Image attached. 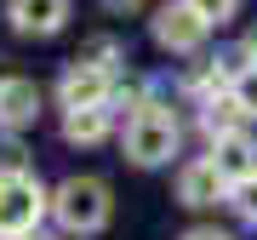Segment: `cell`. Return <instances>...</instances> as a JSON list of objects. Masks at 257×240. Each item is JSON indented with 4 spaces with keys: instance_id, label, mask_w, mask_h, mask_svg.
I'll list each match as a JSON object with an SVG mask.
<instances>
[{
    "instance_id": "6da1fadb",
    "label": "cell",
    "mask_w": 257,
    "mask_h": 240,
    "mask_svg": "<svg viewBox=\"0 0 257 240\" xmlns=\"http://www.w3.org/2000/svg\"><path fill=\"white\" fill-rule=\"evenodd\" d=\"M177 138H183L177 109H172V103H160V97H143V103H132V114H126L120 149H126L132 166H166V160L177 155Z\"/></svg>"
},
{
    "instance_id": "7a4b0ae2",
    "label": "cell",
    "mask_w": 257,
    "mask_h": 240,
    "mask_svg": "<svg viewBox=\"0 0 257 240\" xmlns=\"http://www.w3.org/2000/svg\"><path fill=\"white\" fill-rule=\"evenodd\" d=\"M52 217L63 223L69 234H97L103 223L114 217V194L103 177H63V183L52 189Z\"/></svg>"
},
{
    "instance_id": "3957f363",
    "label": "cell",
    "mask_w": 257,
    "mask_h": 240,
    "mask_svg": "<svg viewBox=\"0 0 257 240\" xmlns=\"http://www.w3.org/2000/svg\"><path fill=\"white\" fill-rule=\"evenodd\" d=\"M52 212V194L35 172H0V240H35L40 217Z\"/></svg>"
},
{
    "instance_id": "277c9868",
    "label": "cell",
    "mask_w": 257,
    "mask_h": 240,
    "mask_svg": "<svg viewBox=\"0 0 257 240\" xmlns=\"http://www.w3.org/2000/svg\"><path fill=\"white\" fill-rule=\"evenodd\" d=\"M149 35H155L160 52H200L211 23L189 6V0H166V6H155V18H149Z\"/></svg>"
},
{
    "instance_id": "5b68a950",
    "label": "cell",
    "mask_w": 257,
    "mask_h": 240,
    "mask_svg": "<svg viewBox=\"0 0 257 240\" xmlns=\"http://www.w3.org/2000/svg\"><path fill=\"white\" fill-rule=\"evenodd\" d=\"M120 92V74L114 69H97V63H74L63 69V80H57V103H63V114L74 109H103V103H114Z\"/></svg>"
},
{
    "instance_id": "8992f818",
    "label": "cell",
    "mask_w": 257,
    "mask_h": 240,
    "mask_svg": "<svg viewBox=\"0 0 257 240\" xmlns=\"http://www.w3.org/2000/svg\"><path fill=\"white\" fill-rule=\"evenodd\" d=\"M229 200V177H223L211 160H189L183 172H177V206H189V212H206V206Z\"/></svg>"
},
{
    "instance_id": "52a82bcc",
    "label": "cell",
    "mask_w": 257,
    "mask_h": 240,
    "mask_svg": "<svg viewBox=\"0 0 257 240\" xmlns=\"http://www.w3.org/2000/svg\"><path fill=\"white\" fill-rule=\"evenodd\" d=\"M40 120V86L29 80V74H6L0 80V132H23V126H35Z\"/></svg>"
},
{
    "instance_id": "ba28073f",
    "label": "cell",
    "mask_w": 257,
    "mask_h": 240,
    "mask_svg": "<svg viewBox=\"0 0 257 240\" xmlns=\"http://www.w3.org/2000/svg\"><path fill=\"white\" fill-rule=\"evenodd\" d=\"M6 18H12V29H18V35L46 40V35H57V29L69 23V0H12Z\"/></svg>"
},
{
    "instance_id": "9c48e42d",
    "label": "cell",
    "mask_w": 257,
    "mask_h": 240,
    "mask_svg": "<svg viewBox=\"0 0 257 240\" xmlns=\"http://www.w3.org/2000/svg\"><path fill=\"white\" fill-rule=\"evenodd\" d=\"M211 166H217L223 177H229V189L240 183V177H251L257 172V143H251V132H229V138H217L211 143Z\"/></svg>"
},
{
    "instance_id": "30bf717a",
    "label": "cell",
    "mask_w": 257,
    "mask_h": 240,
    "mask_svg": "<svg viewBox=\"0 0 257 240\" xmlns=\"http://www.w3.org/2000/svg\"><path fill=\"white\" fill-rule=\"evenodd\" d=\"M109 126H114V103H103V109H74V114H63V138L69 143H103L109 138Z\"/></svg>"
},
{
    "instance_id": "8fae6325",
    "label": "cell",
    "mask_w": 257,
    "mask_h": 240,
    "mask_svg": "<svg viewBox=\"0 0 257 240\" xmlns=\"http://www.w3.org/2000/svg\"><path fill=\"white\" fill-rule=\"evenodd\" d=\"M240 120H246V114H240L229 97H217V103L200 109V132H206V143H217V138H229V132H240Z\"/></svg>"
},
{
    "instance_id": "7c38bea8",
    "label": "cell",
    "mask_w": 257,
    "mask_h": 240,
    "mask_svg": "<svg viewBox=\"0 0 257 240\" xmlns=\"http://www.w3.org/2000/svg\"><path fill=\"white\" fill-rule=\"evenodd\" d=\"M229 103H234V109L246 114V120H257V63H246V69L234 74V86H229Z\"/></svg>"
},
{
    "instance_id": "4fadbf2b",
    "label": "cell",
    "mask_w": 257,
    "mask_h": 240,
    "mask_svg": "<svg viewBox=\"0 0 257 240\" xmlns=\"http://www.w3.org/2000/svg\"><path fill=\"white\" fill-rule=\"evenodd\" d=\"M229 200H234V212L246 217V223H257V172H251V177H240V183L229 189Z\"/></svg>"
},
{
    "instance_id": "5bb4252c",
    "label": "cell",
    "mask_w": 257,
    "mask_h": 240,
    "mask_svg": "<svg viewBox=\"0 0 257 240\" xmlns=\"http://www.w3.org/2000/svg\"><path fill=\"white\" fill-rule=\"evenodd\" d=\"M189 6H194V12H200V18H206L211 29H217V23H229V18H234V12H240V0H189Z\"/></svg>"
},
{
    "instance_id": "9a60e30c",
    "label": "cell",
    "mask_w": 257,
    "mask_h": 240,
    "mask_svg": "<svg viewBox=\"0 0 257 240\" xmlns=\"http://www.w3.org/2000/svg\"><path fill=\"white\" fill-rule=\"evenodd\" d=\"M0 172H29V160H23V143H18V138L0 143Z\"/></svg>"
},
{
    "instance_id": "2e32d148",
    "label": "cell",
    "mask_w": 257,
    "mask_h": 240,
    "mask_svg": "<svg viewBox=\"0 0 257 240\" xmlns=\"http://www.w3.org/2000/svg\"><path fill=\"white\" fill-rule=\"evenodd\" d=\"M183 240H234V234H223V229H217V223H200V229H189Z\"/></svg>"
},
{
    "instance_id": "e0dca14e",
    "label": "cell",
    "mask_w": 257,
    "mask_h": 240,
    "mask_svg": "<svg viewBox=\"0 0 257 240\" xmlns=\"http://www.w3.org/2000/svg\"><path fill=\"white\" fill-rule=\"evenodd\" d=\"M240 57H246V63H257V23L246 29V40H240Z\"/></svg>"
},
{
    "instance_id": "ac0fdd59",
    "label": "cell",
    "mask_w": 257,
    "mask_h": 240,
    "mask_svg": "<svg viewBox=\"0 0 257 240\" xmlns=\"http://www.w3.org/2000/svg\"><path fill=\"white\" fill-rule=\"evenodd\" d=\"M103 6H109V12H138L143 0H103Z\"/></svg>"
},
{
    "instance_id": "d6986e66",
    "label": "cell",
    "mask_w": 257,
    "mask_h": 240,
    "mask_svg": "<svg viewBox=\"0 0 257 240\" xmlns=\"http://www.w3.org/2000/svg\"><path fill=\"white\" fill-rule=\"evenodd\" d=\"M0 80H6V74H0Z\"/></svg>"
}]
</instances>
